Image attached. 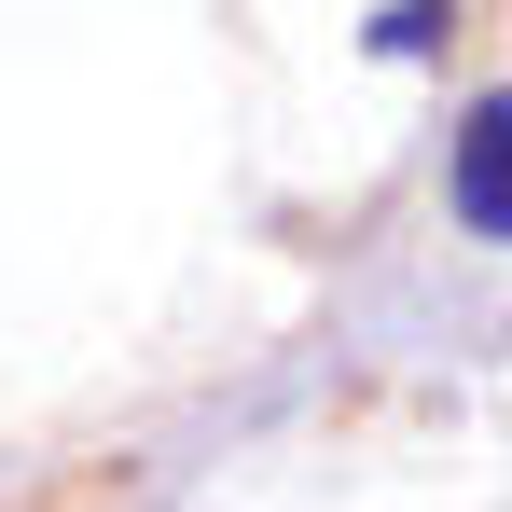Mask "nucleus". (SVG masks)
<instances>
[{"mask_svg": "<svg viewBox=\"0 0 512 512\" xmlns=\"http://www.w3.org/2000/svg\"><path fill=\"white\" fill-rule=\"evenodd\" d=\"M457 222L471 236H512V97H485L457 125Z\"/></svg>", "mask_w": 512, "mask_h": 512, "instance_id": "obj_1", "label": "nucleus"}]
</instances>
